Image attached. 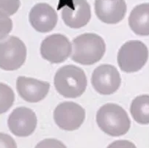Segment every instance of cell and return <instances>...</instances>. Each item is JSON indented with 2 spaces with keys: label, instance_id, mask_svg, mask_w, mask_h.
<instances>
[{
  "label": "cell",
  "instance_id": "1",
  "mask_svg": "<svg viewBox=\"0 0 149 148\" xmlns=\"http://www.w3.org/2000/svg\"><path fill=\"white\" fill-rule=\"evenodd\" d=\"M106 44L102 37L94 33L79 35L73 40L71 59L85 65L95 64L104 55Z\"/></svg>",
  "mask_w": 149,
  "mask_h": 148
},
{
  "label": "cell",
  "instance_id": "2",
  "mask_svg": "<svg viewBox=\"0 0 149 148\" xmlns=\"http://www.w3.org/2000/svg\"><path fill=\"white\" fill-rule=\"evenodd\" d=\"M87 77L82 69L75 65L60 67L54 76V86L58 93L67 98L81 96L86 90Z\"/></svg>",
  "mask_w": 149,
  "mask_h": 148
},
{
  "label": "cell",
  "instance_id": "3",
  "mask_svg": "<svg viewBox=\"0 0 149 148\" xmlns=\"http://www.w3.org/2000/svg\"><path fill=\"white\" fill-rule=\"evenodd\" d=\"M96 122L102 131L111 136L126 134L131 127V121L126 112L120 106L107 104L96 114Z\"/></svg>",
  "mask_w": 149,
  "mask_h": 148
},
{
  "label": "cell",
  "instance_id": "4",
  "mask_svg": "<svg viewBox=\"0 0 149 148\" xmlns=\"http://www.w3.org/2000/svg\"><path fill=\"white\" fill-rule=\"evenodd\" d=\"M148 47L140 40H130L121 46L118 54V63L123 72L134 73L143 67L148 60Z\"/></svg>",
  "mask_w": 149,
  "mask_h": 148
},
{
  "label": "cell",
  "instance_id": "5",
  "mask_svg": "<svg viewBox=\"0 0 149 148\" xmlns=\"http://www.w3.org/2000/svg\"><path fill=\"white\" fill-rule=\"evenodd\" d=\"M26 58V46L19 38L10 36L0 41V68L17 70L23 65Z\"/></svg>",
  "mask_w": 149,
  "mask_h": 148
},
{
  "label": "cell",
  "instance_id": "6",
  "mask_svg": "<svg viewBox=\"0 0 149 148\" xmlns=\"http://www.w3.org/2000/svg\"><path fill=\"white\" fill-rule=\"evenodd\" d=\"M72 45L65 36L54 34L46 37L40 46V54L43 59L54 64L63 63L69 57Z\"/></svg>",
  "mask_w": 149,
  "mask_h": 148
},
{
  "label": "cell",
  "instance_id": "7",
  "mask_svg": "<svg viewBox=\"0 0 149 148\" xmlns=\"http://www.w3.org/2000/svg\"><path fill=\"white\" fill-rule=\"evenodd\" d=\"M54 120L63 130L75 131L83 124L85 120V111L76 103L63 102L54 109Z\"/></svg>",
  "mask_w": 149,
  "mask_h": 148
},
{
  "label": "cell",
  "instance_id": "8",
  "mask_svg": "<svg viewBox=\"0 0 149 148\" xmlns=\"http://www.w3.org/2000/svg\"><path fill=\"white\" fill-rule=\"evenodd\" d=\"M91 83L98 93L111 95L119 89L121 78L116 67L111 65H102L94 70Z\"/></svg>",
  "mask_w": 149,
  "mask_h": 148
},
{
  "label": "cell",
  "instance_id": "9",
  "mask_svg": "<svg viewBox=\"0 0 149 148\" xmlns=\"http://www.w3.org/2000/svg\"><path fill=\"white\" fill-rule=\"evenodd\" d=\"M38 120L32 109L26 107H18L10 115L8 120L11 133L20 137H26L36 130Z\"/></svg>",
  "mask_w": 149,
  "mask_h": 148
},
{
  "label": "cell",
  "instance_id": "10",
  "mask_svg": "<svg viewBox=\"0 0 149 148\" xmlns=\"http://www.w3.org/2000/svg\"><path fill=\"white\" fill-rule=\"evenodd\" d=\"M16 89L22 99L29 103H38L48 95L50 84L36 79L19 76L16 80Z\"/></svg>",
  "mask_w": 149,
  "mask_h": 148
},
{
  "label": "cell",
  "instance_id": "11",
  "mask_svg": "<svg viewBox=\"0 0 149 148\" xmlns=\"http://www.w3.org/2000/svg\"><path fill=\"white\" fill-rule=\"evenodd\" d=\"M126 9L124 0H95V13L104 23H119L124 18Z\"/></svg>",
  "mask_w": 149,
  "mask_h": 148
},
{
  "label": "cell",
  "instance_id": "12",
  "mask_svg": "<svg viewBox=\"0 0 149 148\" xmlns=\"http://www.w3.org/2000/svg\"><path fill=\"white\" fill-rule=\"evenodd\" d=\"M30 24L36 31L46 33L52 30L57 23V15L52 7L46 3L35 5L29 12Z\"/></svg>",
  "mask_w": 149,
  "mask_h": 148
},
{
  "label": "cell",
  "instance_id": "13",
  "mask_svg": "<svg viewBox=\"0 0 149 148\" xmlns=\"http://www.w3.org/2000/svg\"><path fill=\"white\" fill-rule=\"evenodd\" d=\"M91 7L86 0H74L73 6H65L62 10V18L68 26L74 29L83 27L91 20Z\"/></svg>",
  "mask_w": 149,
  "mask_h": 148
},
{
  "label": "cell",
  "instance_id": "14",
  "mask_svg": "<svg viewBox=\"0 0 149 148\" xmlns=\"http://www.w3.org/2000/svg\"><path fill=\"white\" fill-rule=\"evenodd\" d=\"M129 24L136 35H149V3L136 6L129 17Z\"/></svg>",
  "mask_w": 149,
  "mask_h": 148
},
{
  "label": "cell",
  "instance_id": "15",
  "mask_svg": "<svg viewBox=\"0 0 149 148\" xmlns=\"http://www.w3.org/2000/svg\"><path fill=\"white\" fill-rule=\"evenodd\" d=\"M130 112L137 123L149 124V95H142L136 97L131 104Z\"/></svg>",
  "mask_w": 149,
  "mask_h": 148
},
{
  "label": "cell",
  "instance_id": "16",
  "mask_svg": "<svg viewBox=\"0 0 149 148\" xmlns=\"http://www.w3.org/2000/svg\"><path fill=\"white\" fill-rule=\"evenodd\" d=\"M15 100L12 89L7 84L0 83V115L5 113L10 108Z\"/></svg>",
  "mask_w": 149,
  "mask_h": 148
},
{
  "label": "cell",
  "instance_id": "17",
  "mask_svg": "<svg viewBox=\"0 0 149 148\" xmlns=\"http://www.w3.org/2000/svg\"><path fill=\"white\" fill-rule=\"evenodd\" d=\"M20 0H0V13L12 15L20 8Z\"/></svg>",
  "mask_w": 149,
  "mask_h": 148
},
{
  "label": "cell",
  "instance_id": "18",
  "mask_svg": "<svg viewBox=\"0 0 149 148\" xmlns=\"http://www.w3.org/2000/svg\"><path fill=\"white\" fill-rule=\"evenodd\" d=\"M13 29V22L9 16L0 13V40L6 38Z\"/></svg>",
  "mask_w": 149,
  "mask_h": 148
},
{
  "label": "cell",
  "instance_id": "19",
  "mask_svg": "<svg viewBox=\"0 0 149 148\" xmlns=\"http://www.w3.org/2000/svg\"><path fill=\"white\" fill-rule=\"evenodd\" d=\"M35 148H67L60 141L55 139H46L39 142Z\"/></svg>",
  "mask_w": 149,
  "mask_h": 148
},
{
  "label": "cell",
  "instance_id": "20",
  "mask_svg": "<svg viewBox=\"0 0 149 148\" xmlns=\"http://www.w3.org/2000/svg\"><path fill=\"white\" fill-rule=\"evenodd\" d=\"M0 148H17V145L10 135L0 133Z\"/></svg>",
  "mask_w": 149,
  "mask_h": 148
},
{
  "label": "cell",
  "instance_id": "21",
  "mask_svg": "<svg viewBox=\"0 0 149 148\" xmlns=\"http://www.w3.org/2000/svg\"><path fill=\"white\" fill-rule=\"evenodd\" d=\"M107 148H137L135 145L127 140H118L112 142Z\"/></svg>",
  "mask_w": 149,
  "mask_h": 148
}]
</instances>
